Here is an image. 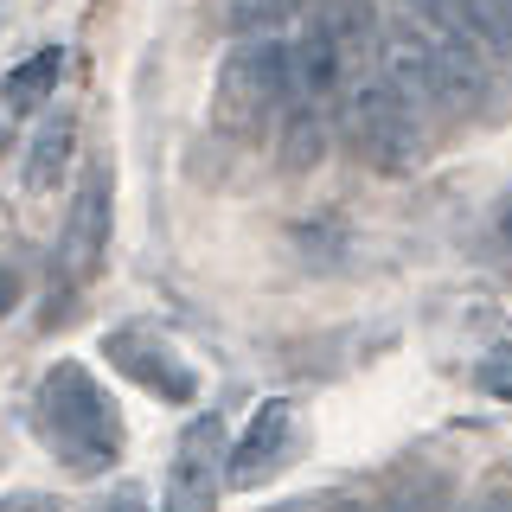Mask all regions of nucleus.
I'll return each instance as SVG.
<instances>
[{"label": "nucleus", "mask_w": 512, "mask_h": 512, "mask_svg": "<svg viewBox=\"0 0 512 512\" xmlns=\"http://www.w3.org/2000/svg\"><path fill=\"white\" fill-rule=\"evenodd\" d=\"M224 436L218 416H192L180 429V448H173V468H167V493H160V512H218L224 493Z\"/></svg>", "instance_id": "5"}, {"label": "nucleus", "mask_w": 512, "mask_h": 512, "mask_svg": "<svg viewBox=\"0 0 512 512\" xmlns=\"http://www.w3.org/2000/svg\"><path fill=\"white\" fill-rule=\"evenodd\" d=\"M58 77H64V52H58V45H45V52H32L26 64H13V71L0 77V103H7V116H32V109L58 90Z\"/></svg>", "instance_id": "10"}, {"label": "nucleus", "mask_w": 512, "mask_h": 512, "mask_svg": "<svg viewBox=\"0 0 512 512\" xmlns=\"http://www.w3.org/2000/svg\"><path fill=\"white\" fill-rule=\"evenodd\" d=\"M109 199H116V180H109V167L96 160L84 180H77L71 218H64V244H58L71 282H90L96 269H103V256H109Z\"/></svg>", "instance_id": "6"}, {"label": "nucleus", "mask_w": 512, "mask_h": 512, "mask_svg": "<svg viewBox=\"0 0 512 512\" xmlns=\"http://www.w3.org/2000/svg\"><path fill=\"white\" fill-rule=\"evenodd\" d=\"M333 122H346L359 160L378 167V173H410L416 160H423V116L384 84L378 64L340 77V116H333Z\"/></svg>", "instance_id": "3"}, {"label": "nucleus", "mask_w": 512, "mask_h": 512, "mask_svg": "<svg viewBox=\"0 0 512 512\" xmlns=\"http://www.w3.org/2000/svg\"><path fill=\"white\" fill-rule=\"evenodd\" d=\"M308 32L327 39L340 71H365L378 64V13L372 0H308Z\"/></svg>", "instance_id": "8"}, {"label": "nucleus", "mask_w": 512, "mask_h": 512, "mask_svg": "<svg viewBox=\"0 0 512 512\" xmlns=\"http://www.w3.org/2000/svg\"><path fill=\"white\" fill-rule=\"evenodd\" d=\"M288 429H295V410H288L282 397H269V404L250 416L244 442H237V448H224V480H231V487H256V480H263V474L282 461Z\"/></svg>", "instance_id": "9"}, {"label": "nucleus", "mask_w": 512, "mask_h": 512, "mask_svg": "<svg viewBox=\"0 0 512 512\" xmlns=\"http://www.w3.org/2000/svg\"><path fill=\"white\" fill-rule=\"evenodd\" d=\"M103 352H109V365H116V372H128L141 391L167 397V404H186V397L199 391L192 365H186L167 340H160V333H148V327H116V333L103 340Z\"/></svg>", "instance_id": "7"}, {"label": "nucleus", "mask_w": 512, "mask_h": 512, "mask_svg": "<svg viewBox=\"0 0 512 512\" xmlns=\"http://www.w3.org/2000/svg\"><path fill=\"white\" fill-rule=\"evenodd\" d=\"M71 141H77V122L71 116H52L39 135H32V154H26V186L32 192H52L58 186L64 160H71Z\"/></svg>", "instance_id": "12"}, {"label": "nucleus", "mask_w": 512, "mask_h": 512, "mask_svg": "<svg viewBox=\"0 0 512 512\" xmlns=\"http://www.w3.org/2000/svg\"><path fill=\"white\" fill-rule=\"evenodd\" d=\"M378 71L410 109H474L487 90V52L468 39L455 0H410L378 32Z\"/></svg>", "instance_id": "1"}, {"label": "nucleus", "mask_w": 512, "mask_h": 512, "mask_svg": "<svg viewBox=\"0 0 512 512\" xmlns=\"http://www.w3.org/2000/svg\"><path fill=\"white\" fill-rule=\"evenodd\" d=\"M0 512H58V500H52V493L20 487V493H7V500H0Z\"/></svg>", "instance_id": "16"}, {"label": "nucleus", "mask_w": 512, "mask_h": 512, "mask_svg": "<svg viewBox=\"0 0 512 512\" xmlns=\"http://www.w3.org/2000/svg\"><path fill=\"white\" fill-rule=\"evenodd\" d=\"M480 512H506V487H493L487 500H480Z\"/></svg>", "instance_id": "19"}, {"label": "nucleus", "mask_w": 512, "mask_h": 512, "mask_svg": "<svg viewBox=\"0 0 512 512\" xmlns=\"http://www.w3.org/2000/svg\"><path fill=\"white\" fill-rule=\"evenodd\" d=\"M372 512H455V480L442 468H410Z\"/></svg>", "instance_id": "11"}, {"label": "nucleus", "mask_w": 512, "mask_h": 512, "mask_svg": "<svg viewBox=\"0 0 512 512\" xmlns=\"http://www.w3.org/2000/svg\"><path fill=\"white\" fill-rule=\"evenodd\" d=\"M276 512H320V506H308V500H301V506H276Z\"/></svg>", "instance_id": "20"}, {"label": "nucleus", "mask_w": 512, "mask_h": 512, "mask_svg": "<svg viewBox=\"0 0 512 512\" xmlns=\"http://www.w3.org/2000/svg\"><path fill=\"white\" fill-rule=\"evenodd\" d=\"M461 26H468V39L480 45L487 58H500L512 45V0H455Z\"/></svg>", "instance_id": "13"}, {"label": "nucleus", "mask_w": 512, "mask_h": 512, "mask_svg": "<svg viewBox=\"0 0 512 512\" xmlns=\"http://www.w3.org/2000/svg\"><path fill=\"white\" fill-rule=\"evenodd\" d=\"M84 512H148V500H141L135 487H116L109 500H96V506H84Z\"/></svg>", "instance_id": "17"}, {"label": "nucleus", "mask_w": 512, "mask_h": 512, "mask_svg": "<svg viewBox=\"0 0 512 512\" xmlns=\"http://www.w3.org/2000/svg\"><path fill=\"white\" fill-rule=\"evenodd\" d=\"M480 391H493V397H506V391H512V378H506V346H493V352H487V365H480Z\"/></svg>", "instance_id": "15"}, {"label": "nucleus", "mask_w": 512, "mask_h": 512, "mask_svg": "<svg viewBox=\"0 0 512 512\" xmlns=\"http://www.w3.org/2000/svg\"><path fill=\"white\" fill-rule=\"evenodd\" d=\"M13 301H20V276H13V269H0V314H7Z\"/></svg>", "instance_id": "18"}, {"label": "nucleus", "mask_w": 512, "mask_h": 512, "mask_svg": "<svg viewBox=\"0 0 512 512\" xmlns=\"http://www.w3.org/2000/svg\"><path fill=\"white\" fill-rule=\"evenodd\" d=\"M282 77H288V45L282 39H244L218 64V96L212 116L231 135H263L282 116Z\"/></svg>", "instance_id": "4"}, {"label": "nucleus", "mask_w": 512, "mask_h": 512, "mask_svg": "<svg viewBox=\"0 0 512 512\" xmlns=\"http://www.w3.org/2000/svg\"><path fill=\"white\" fill-rule=\"evenodd\" d=\"M32 416H39V436H45V448H52L64 468H77V474L116 468V455H122V416L103 397V384H96L77 359H58L52 372L39 378Z\"/></svg>", "instance_id": "2"}, {"label": "nucleus", "mask_w": 512, "mask_h": 512, "mask_svg": "<svg viewBox=\"0 0 512 512\" xmlns=\"http://www.w3.org/2000/svg\"><path fill=\"white\" fill-rule=\"evenodd\" d=\"M301 0H224V26L244 39H276V26L295 13Z\"/></svg>", "instance_id": "14"}]
</instances>
